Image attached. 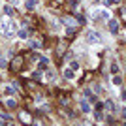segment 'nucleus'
Returning <instances> with one entry per match:
<instances>
[{
  "label": "nucleus",
  "instance_id": "obj_12",
  "mask_svg": "<svg viewBox=\"0 0 126 126\" xmlns=\"http://www.w3.org/2000/svg\"><path fill=\"white\" fill-rule=\"evenodd\" d=\"M21 121H23V122H30L32 119H30L28 115H26V113H21Z\"/></svg>",
  "mask_w": 126,
  "mask_h": 126
},
{
  "label": "nucleus",
  "instance_id": "obj_8",
  "mask_svg": "<svg viewBox=\"0 0 126 126\" xmlns=\"http://www.w3.org/2000/svg\"><path fill=\"white\" fill-rule=\"evenodd\" d=\"M47 66H49V60H47V58H42V60H40V70L47 68Z\"/></svg>",
  "mask_w": 126,
  "mask_h": 126
},
{
  "label": "nucleus",
  "instance_id": "obj_4",
  "mask_svg": "<svg viewBox=\"0 0 126 126\" xmlns=\"http://www.w3.org/2000/svg\"><path fill=\"white\" fill-rule=\"evenodd\" d=\"M64 77H66V79H74L75 77L74 70H72V68H66V70H64Z\"/></svg>",
  "mask_w": 126,
  "mask_h": 126
},
{
  "label": "nucleus",
  "instance_id": "obj_24",
  "mask_svg": "<svg viewBox=\"0 0 126 126\" xmlns=\"http://www.w3.org/2000/svg\"><path fill=\"white\" fill-rule=\"evenodd\" d=\"M94 2H98V0H94Z\"/></svg>",
  "mask_w": 126,
  "mask_h": 126
},
{
  "label": "nucleus",
  "instance_id": "obj_14",
  "mask_svg": "<svg viewBox=\"0 0 126 126\" xmlns=\"http://www.w3.org/2000/svg\"><path fill=\"white\" fill-rule=\"evenodd\" d=\"M4 11H6V15H8V17H11V15H13V10H11L10 6H6V8H4Z\"/></svg>",
  "mask_w": 126,
  "mask_h": 126
},
{
  "label": "nucleus",
  "instance_id": "obj_5",
  "mask_svg": "<svg viewBox=\"0 0 126 126\" xmlns=\"http://www.w3.org/2000/svg\"><path fill=\"white\" fill-rule=\"evenodd\" d=\"M60 21H62L64 25H68V26H75V21H74V19H70V17H62Z\"/></svg>",
  "mask_w": 126,
  "mask_h": 126
},
{
  "label": "nucleus",
  "instance_id": "obj_16",
  "mask_svg": "<svg viewBox=\"0 0 126 126\" xmlns=\"http://www.w3.org/2000/svg\"><path fill=\"white\" fill-rule=\"evenodd\" d=\"M13 68H21V58H15V60H13Z\"/></svg>",
  "mask_w": 126,
  "mask_h": 126
},
{
  "label": "nucleus",
  "instance_id": "obj_11",
  "mask_svg": "<svg viewBox=\"0 0 126 126\" xmlns=\"http://www.w3.org/2000/svg\"><path fill=\"white\" fill-rule=\"evenodd\" d=\"M113 85H117V87H119V85H122V79L119 77V75H115V77H113Z\"/></svg>",
  "mask_w": 126,
  "mask_h": 126
},
{
  "label": "nucleus",
  "instance_id": "obj_21",
  "mask_svg": "<svg viewBox=\"0 0 126 126\" xmlns=\"http://www.w3.org/2000/svg\"><path fill=\"white\" fill-rule=\"evenodd\" d=\"M121 98H122V100H126V89L122 90V94H121Z\"/></svg>",
  "mask_w": 126,
  "mask_h": 126
},
{
  "label": "nucleus",
  "instance_id": "obj_22",
  "mask_svg": "<svg viewBox=\"0 0 126 126\" xmlns=\"http://www.w3.org/2000/svg\"><path fill=\"white\" fill-rule=\"evenodd\" d=\"M122 115H124V119H126V109H122Z\"/></svg>",
  "mask_w": 126,
  "mask_h": 126
},
{
  "label": "nucleus",
  "instance_id": "obj_17",
  "mask_svg": "<svg viewBox=\"0 0 126 126\" xmlns=\"http://www.w3.org/2000/svg\"><path fill=\"white\" fill-rule=\"evenodd\" d=\"M0 119H4V122H10V121H11V117L6 115V113H2V115H0Z\"/></svg>",
  "mask_w": 126,
  "mask_h": 126
},
{
  "label": "nucleus",
  "instance_id": "obj_15",
  "mask_svg": "<svg viewBox=\"0 0 126 126\" xmlns=\"http://www.w3.org/2000/svg\"><path fill=\"white\" fill-rule=\"evenodd\" d=\"M26 36H28V30H26V28L19 30V38H26Z\"/></svg>",
  "mask_w": 126,
  "mask_h": 126
},
{
  "label": "nucleus",
  "instance_id": "obj_10",
  "mask_svg": "<svg viewBox=\"0 0 126 126\" xmlns=\"http://www.w3.org/2000/svg\"><path fill=\"white\" fill-rule=\"evenodd\" d=\"M111 74H119V64H117V62L111 64Z\"/></svg>",
  "mask_w": 126,
  "mask_h": 126
},
{
  "label": "nucleus",
  "instance_id": "obj_6",
  "mask_svg": "<svg viewBox=\"0 0 126 126\" xmlns=\"http://www.w3.org/2000/svg\"><path fill=\"white\" fill-rule=\"evenodd\" d=\"M81 109H83L85 113H89V111H90V107H89V102H87V100H83V102H81Z\"/></svg>",
  "mask_w": 126,
  "mask_h": 126
},
{
  "label": "nucleus",
  "instance_id": "obj_23",
  "mask_svg": "<svg viewBox=\"0 0 126 126\" xmlns=\"http://www.w3.org/2000/svg\"><path fill=\"white\" fill-rule=\"evenodd\" d=\"M111 2H115V4H119V2H121V0H111Z\"/></svg>",
  "mask_w": 126,
  "mask_h": 126
},
{
  "label": "nucleus",
  "instance_id": "obj_20",
  "mask_svg": "<svg viewBox=\"0 0 126 126\" xmlns=\"http://www.w3.org/2000/svg\"><path fill=\"white\" fill-rule=\"evenodd\" d=\"M4 66H6V60H4V58H0V68H4Z\"/></svg>",
  "mask_w": 126,
  "mask_h": 126
},
{
  "label": "nucleus",
  "instance_id": "obj_19",
  "mask_svg": "<svg viewBox=\"0 0 126 126\" xmlns=\"http://www.w3.org/2000/svg\"><path fill=\"white\" fill-rule=\"evenodd\" d=\"M13 92H15V90L11 89V87H6V94H13Z\"/></svg>",
  "mask_w": 126,
  "mask_h": 126
},
{
  "label": "nucleus",
  "instance_id": "obj_9",
  "mask_svg": "<svg viewBox=\"0 0 126 126\" xmlns=\"http://www.w3.org/2000/svg\"><path fill=\"white\" fill-rule=\"evenodd\" d=\"M98 13H100V17H102V19H109V11H107V10H102V11H98Z\"/></svg>",
  "mask_w": 126,
  "mask_h": 126
},
{
  "label": "nucleus",
  "instance_id": "obj_13",
  "mask_svg": "<svg viewBox=\"0 0 126 126\" xmlns=\"http://www.w3.org/2000/svg\"><path fill=\"white\" fill-rule=\"evenodd\" d=\"M34 6H36V0H26V8H28V10H32Z\"/></svg>",
  "mask_w": 126,
  "mask_h": 126
},
{
  "label": "nucleus",
  "instance_id": "obj_18",
  "mask_svg": "<svg viewBox=\"0 0 126 126\" xmlns=\"http://www.w3.org/2000/svg\"><path fill=\"white\" fill-rule=\"evenodd\" d=\"M70 68H72V70H79V64L77 62H72V64H70Z\"/></svg>",
  "mask_w": 126,
  "mask_h": 126
},
{
  "label": "nucleus",
  "instance_id": "obj_7",
  "mask_svg": "<svg viewBox=\"0 0 126 126\" xmlns=\"http://www.w3.org/2000/svg\"><path fill=\"white\" fill-rule=\"evenodd\" d=\"M6 105H8L10 109H13V107H17V102H15V100H11V98H10V100H6Z\"/></svg>",
  "mask_w": 126,
  "mask_h": 126
},
{
  "label": "nucleus",
  "instance_id": "obj_1",
  "mask_svg": "<svg viewBox=\"0 0 126 126\" xmlns=\"http://www.w3.org/2000/svg\"><path fill=\"white\" fill-rule=\"evenodd\" d=\"M0 30H2V34H4L6 38H10V36H13V34H15L17 26L11 23L10 17H4V19H0Z\"/></svg>",
  "mask_w": 126,
  "mask_h": 126
},
{
  "label": "nucleus",
  "instance_id": "obj_2",
  "mask_svg": "<svg viewBox=\"0 0 126 126\" xmlns=\"http://www.w3.org/2000/svg\"><path fill=\"white\" fill-rule=\"evenodd\" d=\"M87 40H89V43H100V36H98L96 32H89V34H87Z\"/></svg>",
  "mask_w": 126,
  "mask_h": 126
},
{
  "label": "nucleus",
  "instance_id": "obj_3",
  "mask_svg": "<svg viewBox=\"0 0 126 126\" xmlns=\"http://www.w3.org/2000/svg\"><path fill=\"white\" fill-rule=\"evenodd\" d=\"M109 30L111 32H117V30H119V21H117V19H109Z\"/></svg>",
  "mask_w": 126,
  "mask_h": 126
}]
</instances>
